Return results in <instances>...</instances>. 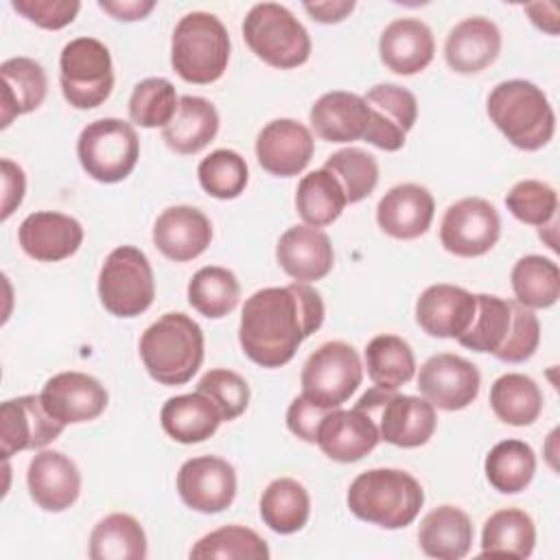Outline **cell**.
Wrapping results in <instances>:
<instances>
[{
	"label": "cell",
	"mask_w": 560,
	"mask_h": 560,
	"mask_svg": "<svg viewBox=\"0 0 560 560\" xmlns=\"http://www.w3.org/2000/svg\"><path fill=\"white\" fill-rule=\"evenodd\" d=\"M499 234V212L481 197H466L451 203L440 223L442 247L462 258L483 256L497 245Z\"/></svg>",
	"instance_id": "cell-12"
},
{
	"label": "cell",
	"mask_w": 560,
	"mask_h": 560,
	"mask_svg": "<svg viewBox=\"0 0 560 560\" xmlns=\"http://www.w3.org/2000/svg\"><path fill=\"white\" fill-rule=\"evenodd\" d=\"M378 55L387 70L409 77L422 72L433 61L435 39L422 20L398 18L381 33Z\"/></svg>",
	"instance_id": "cell-26"
},
{
	"label": "cell",
	"mask_w": 560,
	"mask_h": 560,
	"mask_svg": "<svg viewBox=\"0 0 560 560\" xmlns=\"http://www.w3.org/2000/svg\"><path fill=\"white\" fill-rule=\"evenodd\" d=\"M2 98H0V127H9L15 116L37 109L48 92L44 68L31 57H11L0 63Z\"/></svg>",
	"instance_id": "cell-29"
},
{
	"label": "cell",
	"mask_w": 560,
	"mask_h": 560,
	"mask_svg": "<svg viewBox=\"0 0 560 560\" xmlns=\"http://www.w3.org/2000/svg\"><path fill=\"white\" fill-rule=\"evenodd\" d=\"M276 258L287 276L306 284L326 278L335 265L328 234L311 225L289 228L276 245Z\"/></svg>",
	"instance_id": "cell-24"
},
{
	"label": "cell",
	"mask_w": 560,
	"mask_h": 560,
	"mask_svg": "<svg viewBox=\"0 0 560 560\" xmlns=\"http://www.w3.org/2000/svg\"><path fill=\"white\" fill-rule=\"evenodd\" d=\"M59 83L74 109H94L114 88L109 48L96 37H74L59 55Z\"/></svg>",
	"instance_id": "cell-7"
},
{
	"label": "cell",
	"mask_w": 560,
	"mask_h": 560,
	"mask_svg": "<svg viewBox=\"0 0 560 560\" xmlns=\"http://www.w3.org/2000/svg\"><path fill=\"white\" fill-rule=\"evenodd\" d=\"M223 422L217 405L201 392L173 396L162 405L160 424L175 442L197 444L212 438Z\"/></svg>",
	"instance_id": "cell-30"
},
{
	"label": "cell",
	"mask_w": 560,
	"mask_h": 560,
	"mask_svg": "<svg viewBox=\"0 0 560 560\" xmlns=\"http://www.w3.org/2000/svg\"><path fill=\"white\" fill-rule=\"evenodd\" d=\"M92 560H144L147 536L142 525L122 512L101 518L90 534Z\"/></svg>",
	"instance_id": "cell-35"
},
{
	"label": "cell",
	"mask_w": 560,
	"mask_h": 560,
	"mask_svg": "<svg viewBox=\"0 0 560 560\" xmlns=\"http://www.w3.org/2000/svg\"><path fill=\"white\" fill-rule=\"evenodd\" d=\"M365 368L374 387L396 392L416 374L413 350L398 335H376L365 346Z\"/></svg>",
	"instance_id": "cell-38"
},
{
	"label": "cell",
	"mask_w": 560,
	"mask_h": 560,
	"mask_svg": "<svg viewBox=\"0 0 560 560\" xmlns=\"http://www.w3.org/2000/svg\"><path fill=\"white\" fill-rule=\"evenodd\" d=\"M98 298L116 317L142 315L155 298L153 269L144 252L133 245L112 249L98 273Z\"/></svg>",
	"instance_id": "cell-8"
},
{
	"label": "cell",
	"mask_w": 560,
	"mask_h": 560,
	"mask_svg": "<svg viewBox=\"0 0 560 560\" xmlns=\"http://www.w3.org/2000/svg\"><path fill=\"white\" fill-rule=\"evenodd\" d=\"M197 392H201L203 396H208L217 409L223 416V422H230L234 418H238L247 405H249V385L247 381L225 368H214L208 370L199 383H197Z\"/></svg>",
	"instance_id": "cell-48"
},
{
	"label": "cell",
	"mask_w": 560,
	"mask_h": 560,
	"mask_svg": "<svg viewBox=\"0 0 560 560\" xmlns=\"http://www.w3.org/2000/svg\"><path fill=\"white\" fill-rule=\"evenodd\" d=\"M363 365L357 350L346 341L322 343L302 365V396L324 409H337L357 392Z\"/></svg>",
	"instance_id": "cell-11"
},
{
	"label": "cell",
	"mask_w": 560,
	"mask_h": 560,
	"mask_svg": "<svg viewBox=\"0 0 560 560\" xmlns=\"http://www.w3.org/2000/svg\"><path fill=\"white\" fill-rule=\"evenodd\" d=\"M267 542L249 527L225 525L206 536H201L192 549L190 558H221V560H267Z\"/></svg>",
	"instance_id": "cell-43"
},
{
	"label": "cell",
	"mask_w": 560,
	"mask_h": 560,
	"mask_svg": "<svg viewBox=\"0 0 560 560\" xmlns=\"http://www.w3.org/2000/svg\"><path fill=\"white\" fill-rule=\"evenodd\" d=\"M486 477L497 492L516 494L525 490L536 472V455L521 440L497 442L483 462Z\"/></svg>",
	"instance_id": "cell-39"
},
{
	"label": "cell",
	"mask_w": 560,
	"mask_h": 560,
	"mask_svg": "<svg viewBox=\"0 0 560 560\" xmlns=\"http://www.w3.org/2000/svg\"><path fill=\"white\" fill-rule=\"evenodd\" d=\"M525 13L529 15L532 24L549 35H558L560 28V13L553 2H532L523 7Z\"/></svg>",
	"instance_id": "cell-55"
},
{
	"label": "cell",
	"mask_w": 560,
	"mask_h": 560,
	"mask_svg": "<svg viewBox=\"0 0 560 560\" xmlns=\"http://www.w3.org/2000/svg\"><path fill=\"white\" fill-rule=\"evenodd\" d=\"M177 492L179 499L195 512H223L236 497L234 466L217 455L186 459L177 472Z\"/></svg>",
	"instance_id": "cell-14"
},
{
	"label": "cell",
	"mask_w": 560,
	"mask_h": 560,
	"mask_svg": "<svg viewBox=\"0 0 560 560\" xmlns=\"http://www.w3.org/2000/svg\"><path fill=\"white\" fill-rule=\"evenodd\" d=\"M354 407L374 418L381 440L402 448L427 444L438 424L435 407L429 400L396 394L392 389L372 387L354 402Z\"/></svg>",
	"instance_id": "cell-10"
},
{
	"label": "cell",
	"mask_w": 560,
	"mask_h": 560,
	"mask_svg": "<svg viewBox=\"0 0 560 560\" xmlns=\"http://www.w3.org/2000/svg\"><path fill=\"white\" fill-rule=\"evenodd\" d=\"M435 201L433 195L420 184H398L389 188L376 206L378 228L400 241L422 236L433 221Z\"/></svg>",
	"instance_id": "cell-23"
},
{
	"label": "cell",
	"mask_w": 560,
	"mask_h": 560,
	"mask_svg": "<svg viewBox=\"0 0 560 560\" xmlns=\"http://www.w3.org/2000/svg\"><path fill=\"white\" fill-rule=\"evenodd\" d=\"M330 409L317 407L315 402H311L308 398H304L302 394L298 398L291 400L289 409H287V427L293 435H298L304 442L315 444L317 440V429L322 424V420L326 418Z\"/></svg>",
	"instance_id": "cell-51"
},
{
	"label": "cell",
	"mask_w": 560,
	"mask_h": 560,
	"mask_svg": "<svg viewBox=\"0 0 560 560\" xmlns=\"http://www.w3.org/2000/svg\"><path fill=\"white\" fill-rule=\"evenodd\" d=\"M516 302L527 308H549L560 298V269L551 258L527 254L510 273Z\"/></svg>",
	"instance_id": "cell-40"
},
{
	"label": "cell",
	"mask_w": 560,
	"mask_h": 560,
	"mask_svg": "<svg viewBox=\"0 0 560 560\" xmlns=\"http://www.w3.org/2000/svg\"><path fill=\"white\" fill-rule=\"evenodd\" d=\"M501 52L499 26L483 18L472 15L451 28L444 44V57L451 70L459 74H477L486 70Z\"/></svg>",
	"instance_id": "cell-27"
},
{
	"label": "cell",
	"mask_w": 560,
	"mask_h": 560,
	"mask_svg": "<svg viewBox=\"0 0 560 560\" xmlns=\"http://www.w3.org/2000/svg\"><path fill=\"white\" fill-rule=\"evenodd\" d=\"M24 190H26L24 171L11 160H2V214H0L2 221H7L13 214V210L22 203Z\"/></svg>",
	"instance_id": "cell-52"
},
{
	"label": "cell",
	"mask_w": 560,
	"mask_h": 560,
	"mask_svg": "<svg viewBox=\"0 0 560 560\" xmlns=\"http://www.w3.org/2000/svg\"><path fill=\"white\" fill-rule=\"evenodd\" d=\"M346 501L357 518L385 529H400L420 514L424 490L405 470L372 468L354 477Z\"/></svg>",
	"instance_id": "cell-2"
},
{
	"label": "cell",
	"mask_w": 560,
	"mask_h": 560,
	"mask_svg": "<svg viewBox=\"0 0 560 560\" xmlns=\"http://www.w3.org/2000/svg\"><path fill=\"white\" fill-rule=\"evenodd\" d=\"M481 374L459 354L442 352L427 359L418 372V389L424 400L442 411L466 409L479 396Z\"/></svg>",
	"instance_id": "cell-13"
},
{
	"label": "cell",
	"mask_w": 560,
	"mask_h": 560,
	"mask_svg": "<svg viewBox=\"0 0 560 560\" xmlns=\"http://www.w3.org/2000/svg\"><path fill=\"white\" fill-rule=\"evenodd\" d=\"M536 545V527L527 512L518 508H505L490 514L481 532V556L516 558L532 556Z\"/></svg>",
	"instance_id": "cell-33"
},
{
	"label": "cell",
	"mask_w": 560,
	"mask_h": 560,
	"mask_svg": "<svg viewBox=\"0 0 560 560\" xmlns=\"http://www.w3.org/2000/svg\"><path fill=\"white\" fill-rule=\"evenodd\" d=\"M219 131L217 107L201 96H182L177 114L162 129L166 147L179 155H195L206 149Z\"/></svg>",
	"instance_id": "cell-32"
},
{
	"label": "cell",
	"mask_w": 560,
	"mask_h": 560,
	"mask_svg": "<svg viewBox=\"0 0 560 560\" xmlns=\"http://www.w3.org/2000/svg\"><path fill=\"white\" fill-rule=\"evenodd\" d=\"M77 155L92 179L116 184L136 168L140 140L129 122L120 118H98L79 133Z\"/></svg>",
	"instance_id": "cell-9"
},
{
	"label": "cell",
	"mask_w": 560,
	"mask_h": 560,
	"mask_svg": "<svg viewBox=\"0 0 560 560\" xmlns=\"http://www.w3.org/2000/svg\"><path fill=\"white\" fill-rule=\"evenodd\" d=\"M63 429L66 424L44 409L39 396L26 394L0 405V446L4 459L20 451L48 446Z\"/></svg>",
	"instance_id": "cell-16"
},
{
	"label": "cell",
	"mask_w": 560,
	"mask_h": 560,
	"mask_svg": "<svg viewBox=\"0 0 560 560\" xmlns=\"http://www.w3.org/2000/svg\"><path fill=\"white\" fill-rule=\"evenodd\" d=\"M477 300L470 291L455 284H431L416 302L418 326L438 339H457L475 317Z\"/></svg>",
	"instance_id": "cell-21"
},
{
	"label": "cell",
	"mask_w": 560,
	"mask_h": 560,
	"mask_svg": "<svg viewBox=\"0 0 560 560\" xmlns=\"http://www.w3.org/2000/svg\"><path fill=\"white\" fill-rule=\"evenodd\" d=\"M228 61L230 35L217 15L192 11L177 22L171 37V63L184 81L214 83L223 77Z\"/></svg>",
	"instance_id": "cell-5"
},
{
	"label": "cell",
	"mask_w": 560,
	"mask_h": 560,
	"mask_svg": "<svg viewBox=\"0 0 560 560\" xmlns=\"http://www.w3.org/2000/svg\"><path fill=\"white\" fill-rule=\"evenodd\" d=\"M11 7L28 22L48 31H59L72 24V20L81 9V2L79 0H11Z\"/></svg>",
	"instance_id": "cell-50"
},
{
	"label": "cell",
	"mask_w": 560,
	"mask_h": 560,
	"mask_svg": "<svg viewBox=\"0 0 560 560\" xmlns=\"http://www.w3.org/2000/svg\"><path fill=\"white\" fill-rule=\"evenodd\" d=\"M18 243L26 256L39 262L70 258L83 243L81 223L63 212L42 210L28 214L18 228Z\"/></svg>",
	"instance_id": "cell-20"
},
{
	"label": "cell",
	"mask_w": 560,
	"mask_h": 560,
	"mask_svg": "<svg viewBox=\"0 0 560 560\" xmlns=\"http://www.w3.org/2000/svg\"><path fill=\"white\" fill-rule=\"evenodd\" d=\"M324 324V300L306 282L252 293L241 311L238 341L260 368L287 365L300 343Z\"/></svg>",
	"instance_id": "cell-1"
},
{
	"label": "cell",
	"mask_w": 560,
	"mask_h": 560,
	"mask_svg": "<svg viewBox=\"0 0 560 560\" xmlns=\"http://www.w3.org/2000/svg\"><path fill=\"white\" fill-rule=\"evenodd\" d=\"M472 523L468 514L455 505H438L431 510L418 529V542L424 556L438 560H459L470 551Z\"/></svg>",
	"instance_id": "cell-31"
},
{
	"label": "cell",
	"mask_w": 560,
	"mask_h": 560,
	"mask_svg": "<svg viewBox=\"0 0 560 560\" xmlns=\"http://www.w3.org/2000/svg\"><path fill=\"white\" fill-rule=\"evenodd\" d=\"M354 2L352 0H332V2H304V11L322 24H337L343 18H348V13H352Z\"/></svg>",
	"instance_id": "cell-54"
},
{
	"label": "cell",
	"mask_w": 560,
	"mask_h": 560,
	"mask_svg": "<svg viewBox=\"0 0 560 560\" xmlns=\"http://www.w3.org/2000/svg\"><path fill=\"white\" fill-rule=\"evenodd\" d=\"M475 300V317L468 330L457 337V341L468 350L494 354L505 343L512 326V300L486 293H477Z\"/></svg>",
	"instance_id": "cell-42"
},
{
	"label": "cell",
	"mask_w": 560,
	"mask_h": 560,
	"mask_svg": "<svg viewBox=\"0 0 560 560\" xmlns=\"http://www.w3.org/2000/svg\"><path fill=\"white\" fill-rule=\"evenodd\" d=\"M140 359L160 385L188 383L203 361V332L186 313H164L140 337Z\"/></svg>",
	"instance_id": "cell-3"
},
{
	"label": "cell",
	"mask_w": 560,
	"mask_h": 560,
	"mask_svg": "<svg viewBox=\"0 0 560 560\" xmlns=\"http://www.w3.org/2000/svg\"><path fill=\"white\" fill-rule=\"evenodd\" d=\"M98 7L120 22H136L155 9V0H98Z\"/></svg>",
	"instance_id": "cell-53"
},
{
	"label": "cell",
	"mask_w": 560,
	"mask_h": 560,
	"mask_svg": "<svg viewBox=\"0 0 560 560\" xmlns=\"http://www.w3.org/2000/svg\"><path fill=\"white\" fill-rule=\"evenodd\" d=\"M381 442L374 418L357 407L330 409L317 429L315 444L335 462H359Z\"/></svg>",
	"instance_id": "cell-19"
},
{
	"label": "cell",
	"mask_w": 560,
	"mask_h": 560,
	"mask_svg": "<svg viewBox=\"0 0 560 560\" xmlns=\"http://www.w3.org/2000/svg\"><path fill=\"white\" fill-rule=\"evenodd\" d=\"M324 168H328L341 184L348 203H359L378 184V164L374 155L359 147H346L326 158Z\"/></svg>",
	"instance_id": "cell-45"
},
{
	"label": "cell",
	"mask_w": 560,
	"mask_h": 560,
	"mask_svg": "<svg viewBox=\"0 0 560 560\" xmlns=\"http://www.w3.org/2000/svg\"><path fill=\"white\" fill-rule=\"evenodd\" d=\"M241 298L236 276L219 265H208L195 271L188 282V304L208 319H221L232 313Z\"/></svg>",
	"instance_id": "cell-41"
},
{
	"label": "cell",
	"mask_w": 560,
	"mask_h": 560,
	"mask_svg": "<svg viewBox=\"0 0 560 560\" xmlns=\"http://www.w3.org/2000/svg\"><path fill=\"white\" fill-rule=\"evenodd\" d=\"M363 101L370 107V122L363 140L383 151L402 149L407 133L418 120L416 96L402 85L378 83L365 92Z\"/></svg>",
	"instance_id": "cell-15"
},
{
	"label": "cell",
	"mask_w": 560,
	"mask_h": 560,
	"mask_svg": "<svg viewBox=\"0 0 560 560\" xmlns=\"http://www.w3.org/2000/svg\"><path fill=\"white\" fill-rule=\"evenodd\" d=\"M488 116L494 127L523 151H538L553 138L556 114L545 92L525 79L497 83L488 94Z\"/></svg>",
	"instance_id": "cell-4"
},
{
	"label": "cell",
	"mask_w": 560,
	"mask_h": 560,
	"mask_svg": "<svg viewBox=\"0 0 560 560\" xmlns=\"http://www.w3.org/2000/svg\"><path fill=\"white\" fill-rule=\"evenodd\" d=\"M505 206L521 223L545 228L556 217L558 192L547 182L521 179L505 195Z\"/></svg>",
	"instance_id": "cell-47"
},
{
	"label": "cell",
	"mask_w": 560,
	"mask_h": 560,
	"mask_svg": "<svg viewBox=\"0 0 560 560\" xmlns=\"http://www.w3.org/2000/svg\"><path fill=\"white\" fill-rule=\"evenodd\" d=\"M243 37L258 59L280 70L298 68L311 57L308 31L278 2L254 4L243 20Z\"/></svg>",
	"instance_id": "cell-6"
},
{
	"label": "cell",
	"mask_w": 560,
	"mask_h": 560,
	"mask_svg": "<svg viewBox=\"0 0 560 560\" xmlns=\"http://www.w3.org/2000/svg\"><path fill=\"white\" fill-rule=\"evenodd\" d=\"M177 105L175 85L164 77H149L142 79L129 96V118L144 129H164L177 114Z\"/></svg>",
	"instance_id": "cell-44"
},
{
	"label": "cell",
	"mask_w": 560,
	"mask_h": 560,
	"mask_svg": "<svg viewBox=\"0 0 560 560\" xmlns=\"http://www.w3.org/2000/svg\"><path fill=\"white\" fill-rule=\"evenodd\" d=\"M44 409L61 424L96 420L107 407V389L85 372H59L42 387Z\"/></svg>",
	"instance_id": "cell-17"
},
{
	"label": "cell",
	"mask_w": 560,
	"mask_h": 560,
	"mask_svg": "<svg viewBox=\"0 0 560 560\" xmlns=\"http://www.w3.org/2000/svg\"><path fill=\"white\" fill-rule=\"evenodd\" d=\"M538 343H540V322L534 308H527L521 302L512 300V326L505 343L494 352V357L505 363H523L536 352Z\"/></svg>",
	"instance_id": "cell-49"
},
{
	"label": "cell",
	"mask_w": 560,
	"mask_h": 560,
	"mask_svg": "<svg viewBox=\"0 0 560 560\" xmlns=\"http://www.w3.org/2000/svg\"><path fill=\"white\" fill-rule=\"evenodd\" d=\"M26 486L37 508L63 512L79 499L81 475L77 464L61 451H42L28 462Z\"/></svg>",
	"instance_id": "cell-22"
},
{
	"label": "cell",
	"mask_w": 560,
	"mask_h": 560,
	"mask_svg": "<svg viewBox=\"0 0 560 560\" xmlns=\"http://www.w3.org/2000/svg\"><path fill=\"white\" fill-rule=\"evenodd\" d=\"M311 514L306 488L289 477L273 479L260 494V518L276 534L300 532Z\"/></svg>",
	"instance_id": "cell-36"
},
{
	"label": "cell",
	"mask_w": 560,
	"mask_h": 560,
	"mask_svg": "<svg viewBox=\"0 0 560 560\" xmlns=\"http://www.w3.org/2000/svg\"><path fill=\"white\" fill-rule=\"evenodd\" d=\"M348 199L339 179L328 168H317L304 175L295 190V208L304 225L324 228L337 221Z\"/></svg>",
	"instance_id": "cell-34"
},
{
	"label": "cell",
	"mask_w": 560,
	"mask_h": 560,
	"mask_svg": "<svg viewBox=\"0 0 560 560\" xmlns=\"http://www.w3.org/2000/svg\"><path fill=\"white\" fill-rule=\"evenodd\" d=\"M210 241V219L192 206L166 208L153 223V245L175 262H186L201 256Z\"/></svg>",
	"instance_id": "cell-25"
},
{
	"label": "cell",
	"mask_w": 560,
	"mask_h": 560,
	"mask_svg": "<svg viewBox=\"0 0 560 560\" xmlns=\"http://www.w3.org/2000/svg\"><path fill=\"white\" fill-rule=\"evenodd\" d=\"M315 151L313 133L293 118H276L267 122L256 138L258 164L276 177L300 175Z\"/></svg>",
	"instance_id": "cell-18"
},
{
	"label": "cell",
	"mask_w": 560,
	"mask_h": 560,
	"mask_svg": "<svg viewBox=\"0 0 560 560\" xmlns=\"http://www.w3.org/2000/svg\"><path fill=\"white\" fill-rule=\"evenodd\" d=\"M490 407L501 422L527 427L534 424L542 411V392L534 378L510 372L492 383Z\"/></svg>",
	"instance_id": "cell-37"
},
{
	"label": "cell",
	"mask_w": 560,
	"mask_h": 560,
	"mask_svg": "<svg viewBox=\"0 0 560 560\" xmlns=\"http://www.w3.org/2000/svg\"><path fill=\"white\" fill-rule=\"evenodd\" d=\"M311 127L326 142H354L365 136L370 107L363 96L346 90L322 94L311 107Z\"/></svg>",
	"instance_id": "cell-28"
},
{
	"label": "cell",
	"mask_w": 560,
	"mask_h": 560,
	"mask_svg": "<svg viewBox=\"0 0 560 560\" xmlns=\"http://www.w3.org/2000/svg\"><path fill=\"white\" fill-rule=\"evenodd\" d=\"M201 188L217 199H236L249 179L247 162L232 149H217L197 166Z\"/></svg>",
	"instance_id": "cell-46"
}]
</instances>
